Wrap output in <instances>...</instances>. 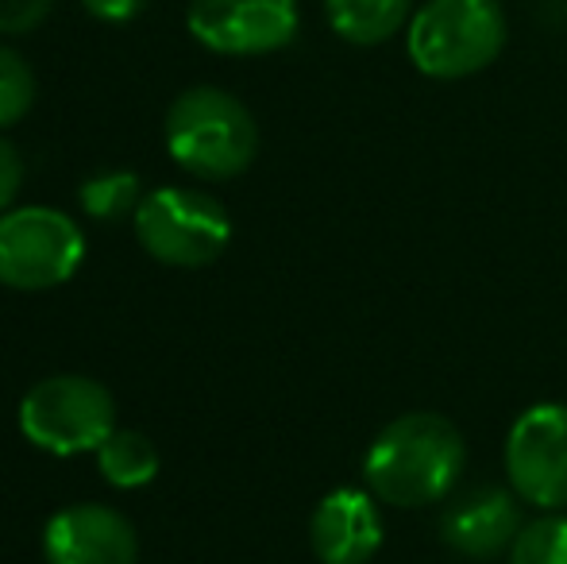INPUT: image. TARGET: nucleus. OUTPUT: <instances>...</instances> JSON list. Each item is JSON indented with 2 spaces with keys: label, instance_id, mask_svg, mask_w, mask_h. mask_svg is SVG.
<instances>
[{
  "label": "nucleus",
  "instance_id": "nucleus-1",
  "mask_svg": "<svg viewBox=\"0 0 567 564\" xmlns=\"http://www.w3.org/2000/svg\"><path fill=\"white\" fill-rule=\"evenodd\" d=\"M467 468V444L449 418L402 414L371 441L363 457V480L379 503L417 511L449 499Z\"/></svg>",
  "mask_w": 567,
  "mask_h": 564
},
{
  "label": "nucleus",
  "instance_id": "nucleus-2",
  "mask_svg": "<svg viewBox=\"0 0 567 564\" xmlns=\"http://www.w3.org/2000/svg\"><path fill=\"white\" fill-rule=\"evenodd\" d=\"M163 136L174 163L205 182L236 178L259 155V124L251 109L217 85L178 93L166 109Z\"/></svg>",
  "mask_w": 567,
  "mask_h": 564
},
{
  "label": "nucleus",
  "instance_id": "nucleus-3",
  "mask_svg": "<svg viewBox=\"0 0 567 564\" xmlns=\"http://www.w3.org/2000/svg\"><path fill=\"white\" fill-rule=\"evenodd\" d=\"M506 47L502 0H425L405 28V54L417 74L460 82L483 74Z\"/></svg>",
  "mask_w": 567,
  "mask_h": 564
},
{
  "label": "nucleus",
  "instance_id": "nucleus-4",
  "mask_svg": "<svg viewBox=\"0 0 567 564\" xmlns=\"http://www.w3.org/2000/svg\"><path fill=\"white\" fill-rule=\"evenodd\" d=\"M135 240L155 264L163 267H209L225 256L231 240L228 209L205 189L189 186H158L143 197L132 217Z\"/></svg>",
  "mask_w": 567,
  "mask_h": 564
},
{
  "label": "nucleus",
  "instance_id": "nucleus-5",
  "mask_svg": "<svg viewBox=\"0 0 567 564\" xmlns=\"http://www.w3.org/2000/svg\"><path fill=\"white\" fill-rule=\"evenodd\" d=\"M20 433L51 457L97 452L116 429V399L90 376H47L20 399Z\"/></svg>",
  "mask_w": 567,
  "mask_h": 564
},
{
  "label": "nucleus",
  "instance_id": "nucleus-6",
  "mask_svg": "<svg viewBox=\"0 0 567 564\" xmlns=\"http://www.w3.org/2000/svg\"><path fill=\"white\" fill-rule=\"evenodd\" d=\"M85 264V233L51 205H12L0 213V286L54 290Z\"/></svg>",
  "mask_w": 567,
  "mask_h": 564
},
{
  "label": "nucleus",
  "instance_id": "nucleus-7",
  "mask_svg": "<svg viewBox=\"0 0 567 564\" xmlns=\"http://www.w3.org/2000/svg\"><path fill=\"white\" fill-rule=\"evenodd\" d=\"M186 28L209 51L255 59L293 43L301 8L298 0H189Z\"/></svg>",
  "mask_w": 567,
  "mask_h": 564
},
{
  "label": "nucleus",
  "instance_id": "nucleus-8",
  "mask_svg": "<svg viewBox=\"0 0 567 564\" xmlns=\"http://www.w3.org/2000/svg\"><path fill=\"white\" fill-rule=\"evenodd\" d=\"M506 475L517 499L560 511L567 506V407L560 402H537L506 437Z\"/></svg>",
  "mask_w": 567,
  "mask_h": 564
},
{
  "label": "nucleus",
  "instance_id": "nucleus-9",
  "mask_svg": "<svg viewBox=\"0 0 567 564\" xmlns=\"http://www.w3.org/2000/svg\"><path fill=\"white\" fill-rule=\"evenodd\" d=\"M47 564H135L140 534L105 503H74L43 526Z\"/></svg>",
  "mask_w": 567,
  "mask_h": 564
},
{
  "label": "nucleus",
  "instance_id": "nucleus-10",
  "mask_svg": "<svg viewBox=\"0 0 567 564\" xmlns=\"http://www.w3.org/2000/svg\"><path fill=\"white\" fill-rule=\"evenodd\" d=\"M522 534V506L517 491L475 483L449 499L441 514V537L452 553L471 561H494L509 553L514 537Z\"/></svg>",
  "mask_w": 567,
  "mask_h": 564
},
{
  "label": "nucleus",
  "instance_id": "nucleus-11",
  "mask_svg": "<svg viewBox=\"0 0 567 564\" xmlns=\"http://www.w3.org/2000/svg\"><path fill=\"white\" fill-rule=\"evenodd\" d=\"M309 545L321 564H367L382 545V519L371 491L337 488L309 519Z\"/></svg>",
  "mask_w": 567,
  "mask_h": 564
},
{
  "label": "nucleus",
  "instance_id": "nucleus-12",
  "mask_svg": "<svg viewBox=\"0 0 567 564\" xmlns=\"http://www.w3.org/2000/svg\"><path fill=\"white\" fill-rule=\"evenodd\" d=\"M413 0H324L329 28L351 47H379L410 28Z\"/></svg>",
  "mask_w": 567,
  "mask_h": 564
},
{
  "label": "nucleus",
  "instance_id": "nucleus-13",
  "mask_svg": "<svg viewBox=\"0 0 567 564\" xmlns=\"http://www.w3.org/2000/svg\"><path fill=\"white\" fill-rule=\"evenodd\" d=\"M93 457H97V472L105 475V483L116 491L147 488L158 475V464H163L155 441H151L147 433H140V429H120V425Z\"/></svg>",
  "mask_w": 567,
  "mask_h": 564
},
{
  "label": "nucleus",
  "instance_id": "nucleus-14",
  "mask_svg": "<svg viewBox=\"0 0 567 564\" xmlns=\"http://www.w3.org/2000/svg\"><path fill=\"white\" fill-rule=\"evenodd\" d=\"M143 182L132 171H101L78 186V205L93 221H124L135 217L143 205Z\"/></svg>",
  "mask_w": 567,
  "mask_h": 564
},
{
  "label": "nucleus",
  "instance_id": "nucleus-15",
  "mask_svg": "<svg viewBox=\"0 0 567 564\" xmlns=\"http://www.w3.org/2000/svg\"><path fill=\"white\" fill-rule=\"evenodd\" d=\"M509 564H567V514H545L522 526L509 545Z\"/></svg>",
  "mask_w": 567,
  "mask_h": 564
},
{
  "label": "nucleus",
  "instance_id": "nucleus-16",
  "mask_svg": "<svg viewBox=\"0 0 567 564\" xmlns=\"http://www.w3.org/2000/svg\"><path fill=\"white\" fill-rule=\"evenodd\" d=\"M31 105H35V74L12 47L0 43V132L20 124Z\"/></svg>",
  "mask_w": 567,
  "mask_h": 564
},
{
  "label": "nucleus",
  "instance_id": "nucleus-17",
  "mask_svg": "<svg viewBox=\"0 0 567 564\" xmlns=\"http://www.w3.org/2000/svg\"><path fill=\"white\" fill-rule=\"evenodd\" d=\"M54 0H0V35H28L51 16Z\"/></svg>",
  "mask_w": 567,
  "mask_h": 564
},
{
  "label": "nucleus",
  "instance_id": "nucleus-18",
  "mask_svg": "<svg viewBox=\"0 0 567 564\" xmlns=\"http://www.w3.org/2000/svg\"><path fill=\"white\" fill-rule=\"evenodd\" d=\"M20 186H23V158L12 143L0 136V213L12 209L16 197H20Z\"/></svg>",
  "mask_w": 567,
  "mask_h": 564
},
{
  "label": "nucleus",
  "instance_id": "nucleus-19",
  "mask_svg": "<svg viewBox=\"0 0 567 564\" xmlns=\"http://www.w3.org/2000/svg\"><path fill=\"white\" fill-rule=\"evenodd\" d=\"M147 4V0H82V8L90 16H97V20H105V23H124V20H132L140 8Z\"/></svg>",
  "mask_w": 567,
  "mask_h": 564
}]
</instances>
